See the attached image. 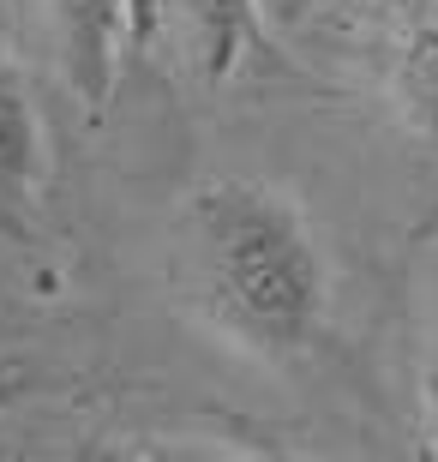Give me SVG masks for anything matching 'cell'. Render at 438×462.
Returning a JSON list of instances; mask_svg holds the SVG:
<instances>
[{
  "instance_id": "6da1fadb",
  "label": "cell",
  "mask_w": 438,
  "mask_h": 462,
  "mask_svg": "<svg viewBox=\"0 0 438 462\" xmlns=\"http://www.w3.org/2000/svg\"><path fill=\"white\" fill-rule=\"evenodd\" d=\"M169 282L192 325L265 366L301 360L331 307V264L301 199L247 174H217L181 199Z\"/></svg>"
},
{
  "instance_id": "8992f818",
  "label": "cell",
  "mask_w": 438,
  "mask_h": 462,
  "mask_svg": "<svg viewBox=\"0 0 438 462\" xmlns=\"http://www.w3.org/2000/svg\"><path fill=\"white\" fill-rule=\"evenodd\" d=\"M312 6H319V0H258V13H265L270 36H283V31H301L306 18H312Z\"/></svg>"
},
{
  "instance_id": "52a82bcc",
  "label": "cell",
  "mask_w": 438,
  "mask_h": 462,
  "mask_svg": "<svg viewBox=\"0 0 438 462\" xmlns=\"http://www.w3.org/2000/svg\"><path fill=\"white\" fill-rule=\"evenodd\" d=\"M426 396H433V432H438V355H433V373H426Z\"/></svg>"
},
{
  "instance_id": "7a4b0ae2",
  "label": "cell",
  "mask_w": 438,
  "mask_h": 462,
  "mask_svg": "<svg viewBox=\"0 0 438 462\" xmlns=\"http://www.w3.org/2000/svg\"><path fill=\"white\" fill-rule=\"evenodd\" d=\"M126 6L133 0H42L54 72L90 120L108 115V97H115V72L126 54Z\"/></svg>"
},
{
  "instance_id": "3957f363",
  "label": "cell",
  "mask_w": 438,
  "mask_h": 462,
  "mask_svg": "<svg viewBox=\"0 0 438 462\" xmlns=\"http://www.w3.org/2000/svg\"><path fill=\"white\" fill-rule=\"evenodd\" d=\"M42 180H49L42 120L13 60V42L0 31V235L6 240H31L36 210H42Z\"/></svg>"
},
{
  "instance_id": "5b68a950",
  "label": "cell",
  "mask_w": 438,
  "mask_h": 462,
  "mask_svg": "<svg viewBox=\"0 0 438 462\" xmlns=\"http://www.w3.org/2000/svg\"><path fill=\"white\" fill-rule=\"evenodd\" d=\"M163 36V0H133L126 6V54H144Z\"/></svg>"
},
{
  "instance_id": "277c9868",
  "label": "cell",
  "mask_w": 438,
  "mask_h": 462,
  "mask_svg": "<svg viewBox=\"0 0 438 462\" xmlns=\"http://www.w3.org/2000/svg\"><path fill=\"white\" fill-rule=\"evenodd\" d=\"M163 24H174L199 85H228L240 67L276 54L258 0H163Z\"/></svg>"
}]
</instances>
